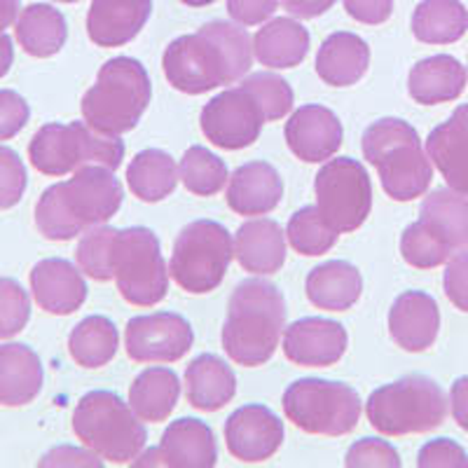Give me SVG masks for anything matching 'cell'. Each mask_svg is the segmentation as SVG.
Returning a JSON list of instances; mask_svg holds the SVG:
<instances>
[{
  "label": "cell",
  "mask_w": 468,
  "mask_h": 468,
  "mask_svg": "<svg viewBox=\"0 0 468 468\" xmlns=\"http://www.w3.org/2000/svg\"><path fill=\"white\" fill-rule=\"evenodd\" d=\"M253 64V40L241 24L208 22L195 36L176 37L162 57L166 80L183 94H207L244 80Z\"/></svg>",
  "instance_id": "cell-1"
},
{
  "label": "cell",
  "mask_w": 468,
  "mask_h": 468,
  "mask_svg": "<svg viewBox=\"0 0 468 468\" xmlns=\"http://www.w3.org/2000/svg\"><path fill=\"white\" fill-rule=\"evenodd\" d=\"M124 202L122 183L106 166L87 165L73 178L49 186L36 204V228L49 241H70L106 225Z\"/></svg>",
  "instance_id": "cell-2"
},
{
  "label": "cell",
  "mask_w": 468,
  "mask_h": 468,
  "mask_svg": "<svg viewBox=\"0 0 468 468\" xmlns=\"http://www.w3.org/2000/svg\"><path fill=\"white\" fill-rule=\"evenodd\" d=\"M286 330V300L274 283L246 279L232 291L223 325V349L237 366H265Z\"/></svg>",
  "instance_id": "cell-3"
},
{
  "label": "cell",
  "mask_w": 468,
  "mask_h": 468,
  "mask_svg": "<svg viewBox=\"0 0 468 468\" xmlns=\"http://www.w3.org/2000/svg\"><path fill=\"white\" fill-rule=\"evenodd\" d=\"M363 154L378 169L384 192L412 202L431 186L433 169L417 129L399 117H382L363 133Z\"/></svg>",
  "instance_id": "cell-4"
},
{
  "label": "cell",
  "mask_w": 468,
  "mask_h": 468,
  "mask_svg": "<svg viewBox=\"0 0 468 468\" xmlns=\"http://www.w3.org/2000/svg\"><path fill=\"white\" fill-rule=\"evenodd\" d=\"M150 99L153 82L141 61L132 57L108 58L82 96V117L96 132L120 136L136 129Z\"/></svg>",
  "instance_id": "cell-5"
},
{
  "label": "cell",
  "mask_w": 468,
  "mask_h": 468,
  "mask_svg": "<svg viewBox=\"0 0 468 468\" xmlns=\"http://www.w3.org/2000/svg\"><path fill=\"white\" fill-rule=\"evenodd\" d=\"M370 426L382 436L429 433L445 421L447 399L436 379L426 375H408L375 388L366 400Z\"/></svg>",
  "instance_id": "cell-6"
},
{
  "label": "cell",
  "mask_w": 468,
  "mask_h": 468,
  "mask_svg": "<svg viewBox=\"0 0 468 468\" xmlns=\"http://www.w3.org/2000/svg\"><path fill=\"white\" fill-rule=\"evenodd\" d=\"M73 431L82 445L111 463H132L148 441V431L132 405L103 388L90 391L75 405Z\"/></svg>",
  "instance_id": "cell-7"
},
{
  "label": "cell",
  "mask_w": 468,
  "mask_h": 468,
  "mask_svg": "<svg viewBox=\"0 0 468 468\" xmlns=\"http://www.w3.org/2000/svg\"><path fill=\"white\" fill-rule=\"evenodd\" d=\"M124 141L106 136L87 122H49L36 132L28 144V160L40 174L61 178L87 165L120 169L124 160Z\"/></svg>",
  "instance_id": "cell-8"
},
{
  "label": "cell",
  "mask_w": 468,
  "mask_h": 468,
  "mask_svg": "<svg viewBox=\"0 0 468 468\" xmlns=\"http://www.w3.org/2000/svg\"><path fill=\"white\" fill-rule=\"evenodd\" d=\"M286 420L309 436H346L361 421V396L354 387L330 379H295L283 391Z\"/></svg>",
  "instance_id": "cell-9"
},
{
  "label": "cell",
  "mask_w": 468,
  "mask_h": 468,
  "mask_svg": "<svg viewBox=\"0 0 468 468\" xmlns=\"http://www.w3.org/2000/svg\"><path fill=\"white\" fill-rule=\"evenodd\" d=\"M232 258L234 241L225 225L216 220H192L176 237L169 274L183 291L204 295L223 283Z\"/></svg>",
  "instance_id": "cell-10"
},
{
  "label": "cell",
  "mask_w": 468,
  "mask_h": 468,
  "mask_svg": "<svg viewBox=\"0 0 468 468\" xmlns=\"http://www.w3.org/2000/svg\"><path fill=\"white\" fill-rule=\"evenodd\" d=\"M169 277L160 239L153 229H117L112 239V279L129 304L154 307L162 303L169 291Z\"/></svg>",
  "instance_id": "cell-11"
},
{
  "label": "cell",
  "mask_w": 468,
  "mask_h": 468,
  "mask_svg": "<svg viewBox=\"0 0 468 468\" xmlns=\"http://www.w3.org/2000/svg\"><path fill=\"white\" fill-rule=\"evenodd\" d=\"M316 208L337 234L356 232L373 208V183L366 166L351 157L328 160L314 181Z\"/></svg>",
  "instance_id": "cell-12"
},
{
  "label": "cell",
  "mask_w": 468,
  "mask_h": 468,
  "mask_svg": "<svg viewBox=\"0 0 468 468\" xmlns=\"http://www.w3.org/2000/svg\"><path fill=\"white\" fill-rule=\"evenodd\" d=\"M265 122V112L256 101V96L241 85L213 96L199 115L204 136L223 150H241L253 145L261 139Z\"/></svg>",
  "instance_id": "cell-13"
},
{
  "label": "cell",
  "mask_w": 468,
  "mask_h": 468,
  "mask_svg": "<svg viewBox=\"0 0 468 468\" xmlns=\"http://www.w3.org/2000/svg\"><path fill=\"white\" fill-rule=\"evenodd\" d=\"M195 345L186 316L176 312L133 316L124 328V349L136 363H176Z\"/></svg>",
  "instance_id": "cell-14"
},
{
  "label": "cell",
  "mask_w": 468,
  "mask_h": 468,
  "mask_svg": "<svg viewBox=\"0 0 468 468\" xmlns=\"http://www.w3.org/2000/svg\"><path fill=\"white\" fill-rule=\"evenodd\" d=\"M283 421L265 405H244L234 410L225 421V442L234 459L244 463H261L279 452Z\"/></svg>",
  "instance_id": "cell-15"
},
{
  "label": "cell",
  "mask_w": 468,
  "mask_h": 468,
  "mask_svg": "<svg viewBox=\"0 0 468 468\" xmlns=\"http://www.w3.org/2000/svg\"><path fill=\"white\" fill-rule=\"evenodd\" d=\"M349 335L342 324L321 316H307L283 330V354L292 366L330 367L346 351Z\"/></svg>",
  "instance_id": "cell-16"
},
{
  "label": "cell",
  "mask_w": 468,
  "mask_h": 468,
  "mask_svg": "<svg viewBox=\"0 0 468 468\" xmlns=\"http://www.w3.org/2000/svg\"><path fill=\"white\" fill-rule=\"evenodd\" d=\"M283 139L298 160L307 165H319L340 150L345 141V129H342L340 117L330 108L309 103L292 112L286 122Z\"/></svg>",
  "instance_id": "cell-17"
},
{
  "label": "cell",
  "mask_w": 468,
  "mask_h": 468,
  "mask_svg": "<svg viewBox=\"0 0 468 468\" xmlns=\"http://www.w3.org/2000/svg\"><path fill=\"white\" fill-rule=\"evenodd\" d=\"M441 330V309L424 291H408L388 309V333L400 349L421 354L436 345Z\"/></svg>",
  "instance_id": "cell-18"
},
{
  "label": "cell",
  "mask_w": 468,
  "mask_h": 468,
  "mask_svg": "<svg viewBox=\"0 0 468 468\" xmlns=\"http://www.w3.org/2000/svg\"><path fill=\"white\" fill-rule=\"evenodd\" d=\"M31 291L48 314L69 316L85 304L87 283L80 267L64 258H48L31 270Z\"/></svg>",
  "instance_id": "cell-19"
},
{
  "label": "cell",
  "mask_w": 468,
  "mask_h": 468,
  "mask_svg": "<svg viewBox=\"0 0 468 468\" xmlns=\"http://www.w3.org/2000/svg\"><path fill=\"white\" fill-rule=\"evenodd\" d=\"M153 15V0H91L87 36L99 48H122L144 31Z\"/></svg>",
  "instance_id": "cell-20"
},
{
  "label": "cell",
  "mask_w": 468,
  "mask_h": 468,
  "mask_svg": "<svg viewBox=\"0 0 468 468\" xmlns=\"http://www.w3.org/2000/svg\"><path fill=\"white\" fill-rule=\"evenodd\" d=\"M426 154L452 190L468 195V103L454 108L447 122L426 139Z\"/></svg>",
  "instance_id": "cell-21"
},
{
  "label": "cell",
  "mask_w": 468,
  "mask_h": 468,
  "mask_svg": "<svg viewBox=\"0 0 468 468\" xmlns=\"http://www.w3.org/2000/svg\"><path fill=\"white\" fill-rule=\"evenodd\" d=\"M283 197V181L279 171L267 162L241 165L229 178L228 207L237 216H267Z\"/></svg>",
  "instance_id": "cell-22"
},
{
  "label": "cell",
  "mask_w": 468,
  "mask_h": 468,
  "mask_svg": "<svg viewBox=\"0 0 468 468\" xmlns=\"http://www.w3.org/2000/svg\"><path fill=\"white\" fill-rule=\"evenodd\" d=\"M157 459L160 466L169 468H213L218 462V447L211 426L190 417L171 421L162 433Z\"/></svg>",
  "instance_id": "cell-23"
},
{
  "label": "cell",
  "mask_w": 468,
  "mask_h": 468,
  "mask_svg": "<svg viewBox=\"0 0 468 468\" xmlns=\"http://www.w3.org/2000/svg\"><path fill=\"white\" fill-rule=\"evenodd\" d=\"M234 256L250 274H277L286 262V232L271 218H256L234 234Z\"/></svg>",
  "instance_id": "cell-24"
},
{
  "label": "cell",
  "mask_w": 468,
  "mask_h": 468,
  "mask_svg": "<svg viewBox=\"0 0 468 468\" xmlns=\"http://www.w3.org/2000/svg\"><path fill=\"white\" fill-rule=\"evenodd\" d=\"M43 384V361L31 346L16 342L0 346V405L22 408L33 403Z\"/></svg>",
  "instance_id": "cell-25"
},
{
  "label": "cell",
  "mask_w": 468,
  "mask_h": 468,
  "mask_svg": "<svg viewBox=\"0 0 468 468\" xmlns=\"http://www.w3.org/2000/svg\"><path fill=\"white\" fill-rule=\"evenodd\" d=\"M466 90V69L450 54L421 58L408 75V91L421 106L450 103Z\"/></svg>",
  "instance_id": "cell-26"
},
{
  "label": "cell",
  "mask_w": 468,
  "mask_h": 468,
  "mask_svg": "<svg viewBox=\"0 0 468 468\" xmlns=\"http://www.w3.org/2000/svg\"><path fill=\"white\" fill-rule=\"evenodd\" d=\"M370 66V48L361 36L337 31L324 40L316 54V75L330 87H351L361 82Z\"/></svg>",
  "instance_id": "cell-27"
},
{
  "label": "cell",
  "mask_w": 468,
  "mask_h": 468,
  "mask_svg": "<svg viewBox=\"0 0 468 468\" xmlns=\"http://www.w3.org/2000/svg\"><path fill=\"white\" fill-rule=\"evenodd\" d=\"M420 223L450 253L468 249V195L452 187H438L421 202Z\"/></svg>",
  "instance_id": "cell-28"
},
{
  "label": "cell",
  "mask_w": 468,
  "mask_h": 468,
  "mask_svg": "<svg viewBox=\"0 0 468 468\" xmlns=\"http://www.w3.org/2000/svg\"><path fill=\"white\" fill-rule=\"evenodd\" d=\"M309 303L325 312H346L361 300L363 277L346 261H328L316 265L304 282Z\"/></svg>",
  "instance_id": "cell-29"
},
{
  "label": "cell",
  "mask_w": 468,
  "mask_h": 468,
  "mask_svg": "<svg viewBox=\"0 0 468 468\" xmlns=\"http://www.w3.org/2000/svg\"><path fill=\"white\" fill-rule=\"evenodd\" d=\"M309 31L295 19L277 16L262 24L253 37V54L267 69H295L309 54Z\"/></svg>",
  "instance_id": "cell-30"
},
{
  "label": "cell",
  "mask_w": 468,
  "mask_h": 468,
  "mask_svg": "<svg viewBox=\"0 0 468 468\" xmlns=\"http://www.w3.org/2000/svg\"><path fill=\"white\" fill-rule=\"evenodd\" d=\"M237 394L234 370L213 354H202L186 367V396L192 408L216 412Z\"/></svg>",
  "instance_id": "cell-31"
},
{
  "label": "cell",
  "mask_w": 468,
  "mask_h": 468,
  "mask_svg": "<svg viewBox=\"0 0 468 468\" xmlns=\"http://www.w3.org/2000/svg\"><path fill=\"white\" fill-rule=\"evenodd\" d=\"M16 43L36 58H49L61 52L69 40V24L61 10L48 3H33L24 7L15 24Z\"/></svg>",
  "instance_id": "cell-32"
},
{
  "label": "cell",
  "mask_w": 468,
  "mask_h": 468,
  "mask_svg": "<svg viewBox=\"0 0 468 468\" xmlns=\"http://www.w3.org/2000/svg\"><path fill=\"white\" fill-rule=\"evenodd\" d=\"M178 399L181 382L171 367H145L129 387V405L141 421H166L178 405Z\"/></svg>",
  "instance_id": "cell-33"
},
{
  "label": "cell",
  "mask_w": 468,
  "mask_h": 468,
  "mask_svg": "<svg viewBox=\"0 0 468 468\" xmlns=\"http://www.w3.org/2000/svg\"><path fill=\"white\" fill-rule=\"evenodd\" d=\"M410 27L420 43L452 45L466 36L468 10L462 0H421Z\"/></svg>",
  "instance_id": "cell-34"
},
{
  "label": "cell",
  "mask_w": 468,
  "mask_h": 468,
  "mask_svg": "<svg viewBox=\"0 0 468 468\" xmlns=\"http://www.w3.org/2000/svg\"><path fill=\"white\" fill-rule=\"evenodd\" d=\"M178 166L165 150H141L127 166V186L141 202H162L178 186Z\"/></svg>",
  "instance_id": "cell-35"
},
{
  "label": "cell",
  "mask_w": 468,
  "mask_h": 468,
  "mask_svg": "<svg viewBox=\"0 0 468 468\" xmlns=\"http://www.w3.org/2000/svg\"><path fill=\"white\" fill-rule=\"evenodd\" d=\"M117 346H120L117 325L101 314L82 319L69 335L70 356L78 366L87 367V370L108 366L115 358Z\"/></svg>",
  "instance_id": "cell-36"
},
{
  "label": "cell",
  "mask_w": 468,
  "mask_h": 468,
  "mask_svg": "<svg viewBox=\"0 0 468 468\" xmlns=\"http://www.w3.org/2000/svg\"><path fill=\"white\" fill-rule=\"evenodd\" d=\"M178 174H181L183 186L197 197L218 195L229 178L225 162L204 145H192V148L186 150V154L181 157Z\"/></svg>",
  "instance_id": "cell-37"
},
{
  "label": "cell",
  "mask_w": 468,
  "mask_h": 468,
  "mask_svg": "<svg viewBox=\"0 0 468 468\" xmlns=\"http://www.w3.org/2000/svg\"><path fill=\"white\" fill-rule=\"evenodd\" d=\"M337 237L340 234L321 218L316 207L300 208L288 220L286 239L292 246V250L300 253V256H324V253H328L337 244Z\"/></svg>",
  "instance_id": "cell-38"
},
{
  "label": "cell",
  "mask_w": 468,
  "mask_h": 468,
  "mask_svg": "<svg viewBox=\"0 0 468 468\" xmlns=\"http://www.w3.org/2000/svg\"><path fill=\"white\" fill-rule=\"evenodd\" d=\"M115 228L96 225V228L82 232V239L75 249V261L87 277L94 282H112V239Z\"/></svg>",
  "instance_id": "cell-39"
},
{
  "label": "cell",
  "mask_w": 468,
  "mask_h": 468,
  "mask_svg": "<svg viewBox=\"0 0 468 468\" xmlns=\"http://www.w3.org/2000/svg\"><path fill=\"white\" fill-rule=\"evenodd\" d=\"M241 87L256 96V101L261 103L262 112H265L267 122L283 120L292 111L295 94H292L291 85L283 78H279L277 73H267V70L250 73L241 80Z\"/></svg>",
  "instance_id": "cell-40"
},
{
  "label": "cell",
  "mask_w": 468,
  "mask_h": 468,
  "mask_svg": "<svg viewBox=\"0 0 468 468\" xmlns=\"http://www.w3.org/2000/svg\"><path fill=\"white\" fill-rule=\"evenodd\" d=\"M400 253H403V261L417 270H436L452 256L420 220L405 228L400 237Z\"/></svg>",
  "instance_id": "cell-41"
},
{
  "label": "cell",
  "mask_w": 468,
  "mask_h": 468,
  "mask_svg": "<svg viewBox=\"0 0 468 468\" xmlns=\"http://www.w3.org/2000/svg\"><path fill=\"white\" fill-rule=\"evenodd\" d=\"M31 319V300L19 282L0 277V340H10L27 328Z\"/></svg>",
  "instance_id": "cell-42"
},
{
  "label": "cell",
  "mask_w": 468,
  "mask_h": 468,
  "mask_svg": "<svg viewBox=\"0 0 468 468\" xmlns=\"http://www.w3.org/2000/svg\"><path fill=\"white\" fill-rule=\"evenodd\" d=\"M27 183L28 176L22 157L7 145H0V211L22 202Z\"/></svg>",
  "instance_id": "cell-43"
},
{
  "label": "cell",
  "mask_w": 468,
  "mask_h": 468,
  "mask_svg": "<svg viewBox=\"0 0 468 468\" xmlns=\"http://www.w3.org/2000/svg\"><path fill=\"white\" fill-rule=\"evenodd\" d=\"M345 463L349 468H400L403 462L391 442L379 441V438H363L349 447Z\"/></svg>",
  "instance_id": "cell-44"
},
{
  "label": "cell",
  "mask_w": 468,
  "mask_h": 468,
  "mask_svg": "<svg viewBox=\"0 0 468 468\" xmlns=\"http://www.w3.org/2000/svg\"><path fill=\"white\" fill-rule=\"evenodd\" d=\"M420 468H468V454L459 442L450 438L429 441L417 457Z\"/></svg>",
  "instance_id": "cell-45"
},
{
  "label": "cell",
  "mask_w": 468,
  "mask_h": 468,
  "mask_svg": "<svg viewBox=\"0 0 468 468\" xmlns=\"http://www.w3.org/2000/svg\"><path fill=\"white\" fill-rule=\"evenodd\" d=\"M31 108L27 99L15 90H0V141L15 139L27 127Z\"/></svg>",
  "instance_id": "cell-46"
},
{
  "label": "cell",
  "mask_w": 468,
  "mask_h": 468,
  "mask_svg": "<svg viewBox=\"0 0 468 468\" xmlns=\"http://www.w3.org/2000/svg\"><path fill=\"white\" fill-rule=\"evenodd\" d=\"M442 286H445L447 300L457 309L468 314V250L463 249L462 253L450 261L442 277Z\"/></svg>",
  "instance_id": "cell-47"
},
{
  "label": "cell",
  "mask_w": 468,
  "mask_h": 468,
  "mask_svg": "<svg viewBox=\"0 0 468 468\" xmlns=\"http://www.w3.org/2000/svg\"><path fill=\"white\" fill-rule=\"evenodd\" d=\"M279 0H228V12L241 27H258L274 16Z\"/></svg>",
  "instance_id": "cell-48"
},
{
  "label": "cell",
  "mask_w": 468,
  "mask_h": 468,
  "mask_svg": "<svg viewBox=\"0 0 468 468\" xmlns=\"http://www.w3.org/2000/svg\"><path fill=\"white\" fill-rule=\"evenodd\" d=\"M342 3L351 19L367 27H379L388 22V16L394 12V0H342Z\"/></svg>",
  "instance_id": "cell-49"
},
{
  "label": "cell",
  "mask_w": 468,
  "mask_h": 468,
  "mask_svg": "<svg viewBox=\"0 0 468 468\" xmlns=\"http://www.w3.org/2000/svg\"><path fill=\"white\" fill-rule=\"evenodd\" d=\"M101 457L96 452H87V450H80V447L61 445L49 450L37 462V466H101Z\"/></svg>",
  "instance_id": "cell-50"
},
{
  "label": "cell",
  "mask_w": 468,
  "mask_h": 468,
  "mask_svg": "<svg viewBox=\"0 0 468 468\" xmlns=\"http://www.w3.org/2000/svg\"><path fill=\"white\" fill-rule=\"evenodd\" d=\"M279 3L295 19H314V16L325 15L337 0H279Z\"/></svg>",
  "instance_id": "cell-51"
},
{
  "label": "cell",
  "mask_w": 468,
  "mask_h": 468,
  "mask_svg": "<svg viewBox=\"0 0 468 468\" xmlns=\"http://www.w3.org/2000/svg\"><path fill=\"white\" fill-rule=\"evenodd\" d=\"M450 405H452V417L463 431L468 433V378H459L450 388Z\"/></svg>",
  "instance_id": "cell-52"
},
{
  "label": "cell",
  "mask_w": 468,
  "mask_h": 468,
  "mask_svg": "<svg viewBox=\"0 0 468 468\" xmlns=\"http://www.w3.org/2000/svg\"><path fill=\"white\" fill-rule=\"evenodd\" d=\"M12 61H15V48H12V37L0 33V80L10 73Z\"/></svg>",
  "instance_id": "cell-53"
},
{
  "label": "cell",
  "mask_w": 468,
  "mask_h": 468,
  "mask_svg": "<svg viewBox=\"0 0 468 468\" xmlns=\"http://www.w3.org/2000/svg\"><path fill=\"white\" fill-rule=\"evenodd\" d=\"M19 16V0H0V33L16 24Z\"/></svg>",
  "instance_id": "cell-54"
},
{
  "label": "cell",
  "mask_w": 468,
  "mask_h": 468,
  "mask_svg": "<svg viewBox=\"0 0 468 468\" xmlns=\"http://www.w3.org/2000/svg\"><path fill=\"white\" fill-rule=\"evenodd\" d=\"M181 3L187 7H207V5H213L216 0H181Z\"/></svg>",
  "instance_id": "cell-55"
},
{
  "label": "cell",
  "mask_w": 468,
  "mask_h": 468,
  "mask_svg": "<svg viewBox=\"0 0 468 468\" xmlns=\"http://www.w3.org/2000/svg\"><path fill=\"white\" fill-rule=\"evenodd\" d=\"M57 3H78V0H57Z\"/></svg>",
  "instance_id": "cell-56"
}]
</instances>
